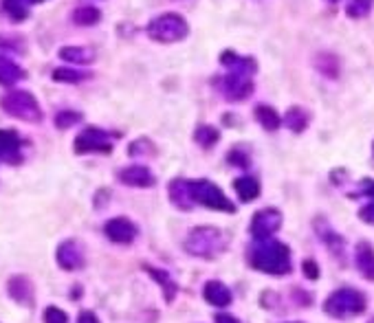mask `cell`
<instances>
[{"mask_svg":"<svg viewBox=\"0 0 374 323\" xmlns=\"http://www.w3.org/2000/svg\"><path fill=\"white\" fill-rule=\"evenodd\" d=\"M249 264L260 273L286 275L290 273V251L286 244L276 240H262L249 251Z\"/></svg>","mask_w":374,"mask_h":323,"instance_id":"6da1fadb","label":"cell"},{"mask_svg":"<svg viewBox=\"0 0 374 323\" xmlns=\"http://www.w3.org/2000/svg\"><path fill=\"white\" fill-rule=\"evenodd\" d=\"M145 33H148L150 40L161 42V45H174V42H181L187 38L190 25H187V20L181 13L168 11L152 18L148 27H145Z\"/></svg>","mask_w":374,"mask_h":323,"instance_id":"7a4b0ae2","label":"cell"},{"mask_svg":"<svg viewBox=\"0 0 374 323\" xmlns=\"http://www.w3.org/2000/svg\"><path fill=\"white\" fill-rule=\"evenodd\" d=\"M0 108L18 121H25V123L42 121V108H40L38 99L29 91H9L0 99Z\"/></svg>","mask_w":374,"mask_h":323,"instance_id":"3957f363","label":"cell"},{"mask_svg":"<svg viewBox=\"0 0 374 323\" xmlns=\"http://www.w3.org/2000/svg\"><path fill=\"white\" fill-rule=\"evenodd\" d=\"M185 249L190 255L212 260V257H216L225 249V235H222L220 229H214V227L192 229L190 235H187V240H185Z\"/></svg>","mask_w":374,"mask_h":323,"instance_id":"277c9868","label":"cell"},{"mask_svg":"<svg viewBox=\"0 0 374 323\" xmlns=\"http://www.w3.org/2000/svg\"><path fill=\"white\" fill-rule=\"evenodd\" d=\"M190 193H192V200L207 207V209H214V211H225V213H234L236 205L225 196L222 189L218 185H214L212 181L207 178H198V181H190Z\"/></svg>","mask_w":374,"mask_h":323,"instance_id":"5b68a950","label":"cell"},{"mask_svg":"<svg viewBox=\"0 0 374 323\" xmlns=\"http://www.w3.org/2000/svg\"><path fill=\"white\" fill-rule=\"evenodd\" d=\"M366 306L368 304H366L363 293H359L355 288H341L326 299L324 310L330 317H352V314H361L366 310Z\"/></svg>","mask_w":374,"mask_h":323,"instance_id":"8992f818","label":"cell"},{"mask_svg":"<svg viewBox=\"0 0 374 323\" xmlns=\"http://www.w3.org/2000/svg\"><path fill=\"white\" fill-rule=\"evenodd\" d=\"M75 154H110L113 152V135L101 128L89 125L75 137Z\"/></svg>","mask_w":374,"mask_h":323,"instance_id":"52a82bcc","label":"cell"},{"mask_svg":"<svg viewBox=\"0 0 374 323\" xmlns=\"http://www.w3.org/2000/svg\"><path fill=\"white\" fill-rule=\"evenodd\" d=\"M282 227V213L273 207H266L254 213V220H251V235L262 242V240H271V235L276 231H280Z\"/></svg>","mask_w":374,"mask_h":323,"instance_id":"ba28073f","label":"cell"},{"mask_svg":"<svg viewBox=\"0 0 374 323\" xmlns=\"http://www.w3.org/2000/svg\"><path fill=\"white\" fill-rule=\"evenodd\" d=\"M220 91L230 101H242L254 93V81L249 75L230 71L220 79Z\"/></svg>","mask_w":374,"mask_h":323,"instance_id":"9c48e42d","label":"cell"},{"mask_svg":"<svg viewBox=\"0 0 374 323\" xmlns=\"http://www.w3.org/2000/svg\"><path fill=\"white\" fill-rule=\"evenodd\" d=\"M0 161L9 165H18L23 161V141H20L18 132L9 130V128L0 130Z\"/></svg>","mask_w":374,"mask_h":323,"instance_id":"30bf717a","label":"cell"},{"mask_svg":"<svg viewBox=\"0 0 374 323\" xmlns=\"http://www.w3.org/2000/svg\"><path fill=\"white\" fill-rule=\"evenodd\" d=\"M103 233L108 235L110 242H117V244H130L135 238L139 229L128 220V218H113L106 222V227H103Z\"/></svg>","mask_w":374,"mask_h":323,"instance_id":"8fae6325","label":"cell"},{"mask_svg":"<svg viewBox=\"0 0 374 323\" xmlns=\"http://www.w3.org/2000/svg\"><path fill=\"white\" fill-rule=\"evenodd\" d=\"M119 183L128 187H152L154 185V174L145 165H128L119 169L117 174Z\"/></svg>","mask_w":374,"mask_h":323,"instance_id":"7c38bea8","label":"cell"},{"mask_svg":"<svg viewBox=\"0 0 374 323\" xmlns=\"http://www.w3.org/2000/svg\"><path fill=\"white\" fill-rule=\"evenodd\" d=\"M55 260L64 271H77L81 264H84V253H81V249L75 240H67L57 246Z\"/></svg>","mask_w":374,"mask_h":323,"instance_id":"4fadbf2b","label":"cell"},{"mask_svg":"<svg viewBox=\"0 0 374 323\" xmlns=\"http://www.w3.org/2000/svg\"><path fill=\"white\" fill-rule=\"evenodd\" d=\"M220 64L232 73H242V75H249L254 77L256 71H258V64L254 57H244V55H238L236 51H222L220 53Z\"/></svg>","mask_w":374,"mask_h":323,"instance_id":"5bb4252c","label":"cell"},{"mask_svg":"<svg viewBox=\"0 0 374 323\" xmlns=\"http://www.w3.org/2000/svg\"><path fill=\"white\" fill-rule=\"evenodd\" d=\"M27 77V71L20 67L18 62H13L11 57L7 55H0V86H16L18 81H23Z\"/></svg>","mask_w":374,"mask_h":323,"instance_id":"9a60e30c","label":"cell"},{"mask_svg":"<svg viewBox=\"0 0 374 323\" xmlns=\"http://www.w3.org/2000/svg\"><path fill=\"white\" fill-rule=\"evenodd\" d=\"M170 198L172 203L178 207V209H192L194 207V200H192V193H190V181L185 178H174L170 183Z\"/></svg>","mask_w":374,"mask_h":323,"instance_id":"2e32d148","label":"cell"},{"mask_svg":"<svg viewBox=\"0 0 374 323\" xmlns=\"http://www.w3.org/2000/svg\"><path fill=\"white\" fill-rule=\"evenodd\" d=\"M205 299L216 308H225L232 304V290L227 288L222 282H207L205 284Z\"/></svg>","mask_w":374,"mask_h":323,"instance_id":"e0dca14e","label":"cell"},{"mask_svg":"<svg viewBox=\"0 0 374 323\" xmlns=\"http://www.w3.org/2000/svg\"><path fill=\"white\" fill-rule=\"evenodd\" d=\"M355 262L357 268L366 279H374V249L368 242H359L355 249Z\"/></svg>","mask_w":374,"mask_h":323,"instance_id":"ac0fdd59","label":"cell"},{"mask_svg":"<svg viewBox=\"0 0 374 323\" xmlns=\"http://www.w3.org/2000/svg\"><path fill=\"white\" fill-rule=\"evenodd\" d=\"M282 123L288 128V130H293V132L300 135V132L306 130L308 123H310V113L304 110V108H300V106H293V108H288V110H286Z\"/></svg>","mask_w":374,"mask_h":323,"instance_id":"d6986e66","label":"cell"},{"mask_svg":"<svg viewBox=\"0 0 374 323\" xmlns=\"http://www.w3.org/2000/svg\"><path fill=\"white\" fill-rule=\"evenodd\" d=\"M254 113H256L258 123L264 128V130H268V132H276L278 128L282 125V117L278 115V110H276V108H271V106H266V103H258Z\"/></svg>","mask_w":374,"mask_h":323,"instance_id":"ffe728a7","label":"cell"},{"mask_svg":"<svg viewBox=\"0 0 374 323\" xmlns=\"http://www.w3.org/2000/svg\"><path fill=\"white\" fill-rule=\"evenodd\" d=\"M234 189L242 203H251L260 196V183L251 176H240L234 181Z\"/></svg>","mask_w":374,"mask_h":323,"instance_id":"44dd1931","label":"cell"},{"mask_svg":"<svg viewBox=\"0 0 374 323\" xmlns=\"http://www.w3.org/2000/svg\"><path fill=\"white\" fill-rule=\"evenodd\" d=\"M145 271H148V275L154 279V282L163 288V293H165V301H174V297H176V284L172 282V277L168 275V271H161V268H154V266H148L145 264L143 266Z\"/></svg>","mask_w":374,"mask_h":323,"instance_id":"7402d4cb","label":"cell"},{"mask_svg":"<svg viewBox=\"0 0 374 323\" xmlns=\"http://www.w3.org/2000/svg\"><path fill=\"white\" fill-rule=\"evenodd\" d=\"M60 60L71 62V64H93L95 62V51L89 47H64L60 49Z\"/></svg>","mask_w":374,"mask_h":323,"instance_id":"603a6c76","label":"cell"},{"mask_svg":"<svg viewBox=\"0 0 374 323\" xmlns=\"http://www.w3.org/2000/svg\"><path fill=\"white\" fill-rule=\"evenodd\" d=\"M101 20V11L93 5H81L73 11V23L77 27H95Z\"/></svg>","mask_w":374,"mask_h":323,"instance_id":"cb8c5ba5","label":"cell"},{"mask_svg":"<svg viewBox=\"0 0 374 323\" xmlns=\"http://www.w3.org/2000/svg\"><path fill=\"white\" fill-rule=\"evenodd\" d=\"M93 75L86 73V71H77V69H67V67H60L53 71V81L57 84H81L91 79Z\"/></svg>","mask_w":374,"mask_h":323,"instance_id":"d4e9b609","label":"cell"},{"mask_svg":"<svg viewBox=\"0 0 374 323\" xmlns=\"http://www.w3.org/2000/svg\"><path fill=\"white\" fill-rule=\"evenodd\" d=\"M3 11L7 13L9 20H13V23H23V20H27L31 13L25 0H3Z\"/></svg>","mask_w":374,"mask_h":323,"instance_id":"484cf974","label":"cell"},{"mask_svg":"<svg viewBox=\"0 0 374 323\" xmlns=\"http://www.w3.org/2000/svg\"><path fill=\"white\" fill-rule=\"evenodd\" d=\"M218 139H220V132L216 130L214 125H200V128H196V132H194V141L200 147H212L214 143H218Z\"/></svg>","mask_w":374,"mask_h":323,"instance_id":"4316f807","label":"cell"},{"mask_svg":"<svg viewBox=\"0 0 374 323\" xmlns=\"http://www.w3.org/2000/svg\"><path fill=\"white\" fill-rule=\"evenodd\" d=\"M9 295L16 301H20V304H25V301L29 299V295H31V284L27 282L25 277H16L9 282Z\"/></svg>","mask_w":374,"mask_h":323,"instance_id":"83f0119b","label":"cell"},{"mask_svg":"<svg viewBox=\"0 0 374 323\" xmlns=\"http://www.w3.org/2000/svg\"><path fill=\"white\" fill-rule=\"evenodd\" d=\"M372 7H374V0H350L348 7H346V16L361 20L366 16H370Z\"/></svg>","mask_w":374,"mask_h":323,"instance_id":"f1b7e54d","label":"cell"},{"mask_svg":"<svg viewBox=\"0 0 374 323\" xmlns=\"http://www.w3.org/2000/svg\"><path fill=\"white\" fill-rule=\"evenodd\" d=\"M81 121V113L77 110H62L55 115V128L57 130H69V128L77 125Z\"/></svg>","mask_w":374,"mask_h":323,"instance_id":"f546056e","label":"cell"},{"mask_svg":"<svg viewBox=\"0 0 374 323\" xmlns=\"http://www.w3.org/2000/svg\"><path fill=\"white\" fill-rule=\"evenodd\" d=\"M363 193L370 198V205H366V207L359 211V215H361L363 222H374V181H372V183H370V181L366 183Z\"/></svg>","mask_w":374,"mask_h":323,"instance_id":"4dcf8cb0","label":"cell"},{"mask_svg":"<svg viewBox=\"0 0 374 323\" xmlns=\"http://www.w3.org/2000/svg\"><path fill=\"white\" fill-rule=\"evenodd\" d=\"M157 149H154V145L148 141V139H139V141H135V143H130V149H128V154L130 157H141V154H154Z\"/></svg>","mask_w":374,"mask_h":323,"instance_id":"1f68e13d","label":"cell"},{"mask_svg":"<svg viewBox=\"0 0 374 323\" xmlns=\"http://www.w3.org/2000/svg\"><path fill=\"white\" fill-rule=\"evenodd\" d=\"M45 323H69V314L64 310H60L55 306H49L42 314Z\"/></svg>","mask_w":374,"mask_h":323,"instance_id":"d6a6232c","label":"cell"},{"mask_svg":"<svg viewBox=\"0 0 374 323\" xmlns=\"http://www.w3.org/2000/svg\"><path fill=\"white\" fill-rule=\"evenodd\" d=\"M0 49H7V51H16V53H23V45H20V38L16 35H7V33H0Z\"/></svg>","mask_w":374,"mask_h":323,"instance_id":"836d02e7","label":"cell"},{"mask_svg":"<svg viewBox=\"0 0 374 323\" xmlns=\"http://www.w3.org/2000/svg\"><path fill=\"white\" fill-rule=\"evenodd\" d=\"M227 161H230L232 165H238V167H249V157L242 152L240 147H236L234 152L227 154Z\"/></svg>","mask_w":374,"mask_h":323,"instance_id":"e575fe53","label":"cell"},{"mask_svg":"<svg viewBox=\"0 0 374 323\" xmlns=\"http://www.w3.org/2000/svg\"><path fill=\"white\" fill-rule=\"evenodd\" d=\"M302 268H304V273H306V277H310V279H317V277H319V271H317V264H315L313 260H306V262L302 264Z\"/></svg>","mask_w":374,"mask_h":323,"instance_id":"d590c367","label":"cell"},{"mask_svg":"<svg viewBox=\"0 0 374 323\" xmlns=\"http://www.w3.org/2000/svg\"><path fill=\"white\" fill-rule=\"evenodd\" d=\"M77 323H99L97 321V317H95V312H89V310H84L79 317H77Z\"/></svg>","mask_w":374,"mask_h":323,"instance_id":"8d00e7d4","label":"cell"},{"mask_svg":"<svg viewBox=\"0 0 374 323\" xmlns=\"http://www.w3.org/2000/svg\"><path fill=\"white\" fill-rule=\"evenodd\" d=\"M216 323H240V321L236 317H232V314H218Z\"/></svg>","mask_w":374,"mask_h":323,"instance_id":"74e56055","label":"cell"},{"mask_svg":"<svg viewBox=\"0 0 374 323\" xmlns=\"http://www.w3.org/2000/svg\"><path fill=\"white\" fill-rule=\"evenodd\" d=\"M25 3L31 7V5H40V3H47V0H25Z\"/></svg>","mask_w":374,"mask_h":323,"instance_id":"f35d334b","label":"cell"},{"mask_svg":"<svg viewBox=\"0 0 374 323\" xmlns=\"http://www.w3.org/2000/svg\"><path fill=\"white\" fill-rule=\"evenodd\" d=\"M328 3H337V0H328Z\"/></svg>","mask_w":374,"mask_h":323,"instance_id":"ab89813d","label":"cell"}]
</instances>
